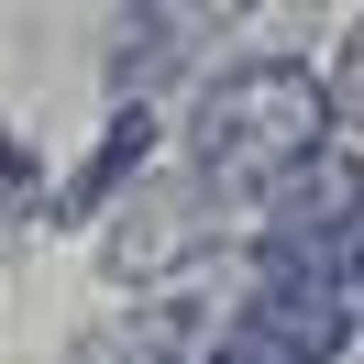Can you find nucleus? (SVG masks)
<instances>
[{
  "label": "nucleus",
  "instance_id": "20e7f679",
  "mask_svg": "<svg viewBox=\"0 0 364 364\" xmlns=\"http://www.w3.org/2000/svg\"><path fill=\"white\" fill-rule=\"evenodd\" d=\"M353 77H364V33H353Z\"/></svg>",
  "mask_w": 364,
  "mask_h": 364
},
{
  "label": "nucleus",
  "instance_id": "f03ea898",
  "mask_svg": "<svg viewBox=\"0 0 364 364\" xmlns=\"http://www.w3.org/2000/svg\"><path fill=\"white\" fill-rule=\"evenodd\" d=\"M23 199H33V155H23L11 133H0V232L23 221Z\"/></svg>",
  "mask_w": 364,
  "mask_h": 364
},
{
  "label": "nucleus",
  "instance_id": "f257e3e1",
  "mask_svg": "<svg viewBox=\"0 0 364 364\" xmlns=\"http://www.w3.org/2000/svg\"><path fill=\"white\" fill-rule=\"evenodd\" d=\"M320 144H331V100H320L309 67H276V55L221 67L199 89V111H188V155H199L210 188H276Z\"/></svg>",
  "mask_w": 364,
  "mask_h": 364
},
{
  "label": "nucleus",
  "instance_id": "7ed1b4c3",
  "mask_svg": "<svg viewBox=\"0 0 364 364\" xmlns=\"http://www.w3.org/2000/svg\"><path fill=\"white\" fill-rule=\"evenodd\" d=\"M210 364H287V353H276V342L254 331V320H232V331H221V353H210Z\"/></svg>",
  "mask_w": 364,
  "mask_h": 364
}]
</instances>
